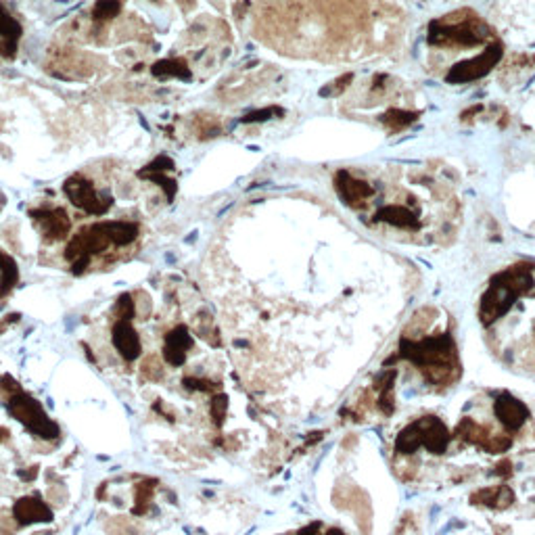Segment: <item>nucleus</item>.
I'll list each match as a JSON object with an SVG mask.
<instances>
[{
    "mask_svg": "<svg viewBox=\"0 0 535 535\" xmlns=\"http://www.w3.org/2000/svg\"><path fill=\"white\" fill-rule=\"evenodd\" d=\"M9 412L21 424H26V429L32 431L36 437H44V439L59 437V426L46 417L42 406L28 393L13 395L9 399Z\"/></svg>",
    "mask_w": 535,
    "mask_h": 535,
    "instance_id": "nucleus-1",
    "label": "nucleus"
},
{
    "mask_svg": "<svg viewBox=\"0 0 535 535\" xmlns=\"http://www.w3.org/2000/svg\"><path fill=\"white\" fill-rule=\"evenodd\" d=\"M63 191L70 197V201L94 216H103L111 205H114V197L107 192H96L92 182L82 178V176H72L67 178V182L63 184Z\"/></svg>",
    "mask_w": 535,
    "mask_h": 535,
    "instance_id": "nucleus-2",
    "label": "nucleus"
},
{
    "mask_svg": "<svg viewBox=\"0 0 535 535\" xmlns=\"http://www.w3.org/2000/svg\"><path fill=\"white\" fill-rule=\"evenodd\" d=\"M30 216L34 218V222H38L42 234L50 241L63 238L72 228V222L63 209H34L30 211Z\"/></svg>",
    "mask_w": 535,
    "mask_h": 535,
    "instance_id": "nucleus-3",
    "label": "nucleus"
},
{
    "mask_svg": "<svg viewBox=\"0 0 535 535\" xmlns=\"http://www.w3.org/2000/svg\"><path fill=\"white\" fill-rule=\"evenodd\" d=\"M13 517L21 525L50 523L53 521V510L40 497H21V500H17V504L13 508Z\"/></svg>",
    "mask_w": 535,
    "mask_h": 535,
    "instance_id": "nucleus-4",
    "label": "nucleus"
},
{
    "mask_svg": "<svg viewBox=\"0 0 535 535\" xmlns=\"http://www.w3.org/2000/svg\"><path fill=\"white\" fill-rule=\"evenodd\" d=\"M496 417L506 429L517 431L523 426V422L527 421L529 410L523 402H519L510 395H500L496 402Z\"/></svg>",
    "mask_w": 535,
    "mask_h": 535,
    "instance_id": "nucleus-5",
    "label": "nucleus"
},
{
    "mask_svg": "<svg viewBox=\"0 0 535 535\" xmlns=\"http://www.w3.org/2000/svg\"><path fill=\"white\" fill-rule=\"evenodd\" d=\"M192 347V337L189 335L187 326H178L165 335V345H163V358L172 366H180L187 360V351Z\"/></svg>",
    "mask_w": 535,
    "mask_h": 535,
    "instance_id": "nucleus-6",
    "label": "nucleus"
},
{
    "mask_svg": "<svg viewBox=\"0 0 535 535\" xmlns=\"http://www.w3.org/2000/svg\"><path fill=\"white\" fill-rule=\"evenodd\" d=\"M114 345L117 351L121 353V358H126L128 362L136 360L140 355V339L136 335V331L132 329L130 320H119L114 326Z\"/></svg>",
    "mask_w": 535,
    "mask_h": 535,
    "instance_id": "nucleus-7",
    "label": "nucleus"
},
{
    "mask_svg": "<svg viewBox=\"0 0 535 535\" xmlns=\"http://www.w3.org/2000/svg\"><path fill=\"white\" fill-rule=\"evenodd\" d=\"M103 230L107 232L111 245L115 247L130 245L138 236V226L132 222H103Z\"/></svg>",
    "mask_w": 535,
    "mask_h": 535,
    "instance_id": "nucleus-8",
    "label": "nucleus"
},
{
    "mask_svg": "<svg viewBox=\"0 0 535 535\" xmlns=\"http://www.w3.org/2000/svg\"><path fill=\"white\" fill-rule=\"evenodd\" d=\"M151 72H153L155 77H180V79H191V70H189L182 61H174V59L157 61Z\"/></svg>",
    "mask_w": 535,
    "mask_h": 535,
    "instance_id": "nucleus-9",
    "label": "nucleus"
},
{
    "mask_svg": "<svg viewBox=\"0 0 535 535\" xmlns=\"http://www.w3.org/2000/svg\"><path fill=\"white\" fill-rule=\"evenodd\" d=\"M0 36L11 40L13 44H15V40L21 36V26L2 9V4H0Z\"/></svg>",
    "mask_w": 535,
    "mask_h": 535,
    "instance_id": "nucleus-10",
    "label": "nucleus"
},
{
    "mask_svg": "<svg viewBox=\"0 0 535 535\" xmlns=\"http://www.w3.org/2000/svg\"><path fill=\"white\" fill-rule=\"evenodd\" d=\"M138 176H140V178H149V180L157 182V184L165 191L167 199H172V197H174V192H176V180H172V178L163 176V172H145V170H140V172H138Z\"/></svg>",
    "mask_w": 535,
    "mask_h": 535,
    "instance_id": "nucleus-11",
    "label": "nucleus"
},
{
    "mask_svg": "<svg viewBox=\"0 0 535 535\" xmlns=\"http://www.w3.org/2000/svg\"><path fill=\"white\" fill-rule=\"evenodd\" d=\"M119 11H121L119 0H99V2L94 4L92 15H94V19H111V17H115Z\"/></svg>",
    "mask_w": 535,
    "mask_h": 535,
    "instance_id": "nucleus-12",
    "label": "nucleus"
},
{
    "mask_svg": "<svg viewBox=\"0 0 535 535\" xmlns=\"http://www.w3.org/2000/svg\"><path fill=\"white\" fill-rule=\"evenodd\" d=\"M510 443H512V439L506 437V435H490V437L481 443V448H485V450L492 452V454H502V452H506V450L510 448Z\"/></svg>",
    "mask_w": 535,
    "mask_h": 535,
    "instance_id": "nucleus-13",
    "label": "nucleus"
},
{
    "mask_svg": "<svg viewBox=\"0 0 535 535\" xmlns=\"http://www.w3.org/2000/svg\"><path fill=\"white\" fill-rule=\"evenodd\" d=\"M278 114H282V111L276 109V107H268V109H262V111H253V114L241 117V121H243V123H258V121H268L270 117H274V115Z\"/></svg>",
    "mask_w": 535,
    "mask_h": 535,
    "instance_id": "nucleus-14",
    "label": "nucleus"
},
{
    "mask_svg": "<svg viewBox=\"0 0 535 535\" xmlns=\"http://www.w3.org/2000/svg\"><path fill=\"white\" fill-rule=\"evenodd\" d=\"M226 406H228L226 395H218V397L211 402V414H214L216 424H222V419H224V414H226Z\"/></svg>",
    "mask_w": 535,
    "mask_h": 535,
    "instance_id": "nucleus-15",
    "label": "nucleus"
},
{
    "mask_svg": "<svg viewBox=\"0 0 535 535\" xmlns=\"http://www.w3.org/2000/svg\"><path fill=\"white\" fill-rule=\"evenodd\" d=\"M167 170H174V161L170 157H165V155L157 157L151 165L145 167V172H167Z\"/></svg>",
    "mask_w": 535,
    "mask_h": 535,
    "instance_id": "nucleus-16",
    "label": "nucleus"
},
{
    "mask_svg": "<svg viewBox=\"0 0 535 535\" xmlns=\"http://www.w3.org/2000/svg\"><path fill=\"white\" fill-rule=\"evenodd\" d=\"M117 309H119V320H130L132 314H134V304L130 299V295H121L119 297V304H117Z\"/></svg>",
    "mask_w": 535,
    "mask_h": 535,
    "instance_id": "nucleus-17",
    "label": "nucleus"
},
{
    "mask_svg": "<svg viewBox=\"0 0 535 535\" xmlns=\"http://www.w3.org/2000/svg\"><path fill=\"white\" fill-rule=\"evenodd\" d=\"M318 527H320V525H318V523H314L311 527H306V529H304L299 535H318Z\"/></svg>",
    "mask_w": 535,
    "mask_h": 535,
    "instance_id": "nucleus-18",
    "label": "nucleus"
},
{
    "mask_svg": "<svg viewBox=\"0 0 535 535\" xmlns=\"http://www.w3.org/2000/svg\"><path fill=\"white\" fill-rule=\"evenodd\" d=\"M326 535H345V534H341L339 529H331V531H329V534H326Z\"/></svg>",
    "mask_w": 535,
    "mask_h": 535,
    "instance_id": "nucleus-19",
    "label": "nucleus"
}]
</instances>
